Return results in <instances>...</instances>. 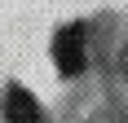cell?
Instances as JSON below:
<instances>
[{
	"label": "cell",
	"instance_id": "obj_1",
	"mask_svg": "<svg viewBox=\"0 0 128 123\" xmlns=\"http://www.w3.org/2000/svg\"><path fill=\"white\" fill-rule=\"evenodd\" d=\"M53 62L62 75H80L84 70V31L80 26H62L53 40Z\"/></svg>",
	"mask_w": 128,
	"mask_h": 123
},
{
	"label": "cell",
	"instance_id": "obj_2",
	"mask_svg": "<svg viewBox=\"0 0 128 123\" xmlns=\"http://www.w3.org/2000/svg\"><path fill=\"white\" fill-rule=\"evenodd\" d=\"M4 119L9 123H40V106L31 101V92L9 88V92H4Z\"/></svg>",
	"mask_w": 128,
	"mask_h": 123
}]
</instances>
